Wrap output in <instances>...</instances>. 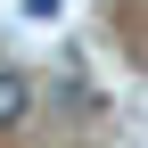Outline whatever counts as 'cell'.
Listing matches in <instances>:
<instances>
[{
    "label": "cell",
    "instance_id": "obj_1",
    "mask_svg": "<svg viewBox=\"0 0 148 148\" xmlns=\"http://www.w3.org/2000/svg\"><path fill=\"white\" fill-rule=\"evenodd\" d=\"M25 115H33V82L25 74H0V132H16Z\"/></svg>",
    "mask_w": 148,
    "mask_h": 148
},
{
    "label": "cell",
    "instance_id": "obj_2",
    "mask_svg": "<svg viewBox=\"0 0 148 148\" xmlns=\"http://www.w3.org/2000/svg\"><path fill=\"white\" fill-rule=\"evenodd\" d=\"M25 16H33V25H49V16H58V0H25Z\"/></svg>",
    "mask_w": 148,
    "mask_h": 148
}]
</instances>
